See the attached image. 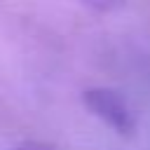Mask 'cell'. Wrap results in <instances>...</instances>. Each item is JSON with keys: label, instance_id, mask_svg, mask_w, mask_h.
I'll use <instances>...</instances> for the list:
<instances>
[{"label": "cell", "instance_id": "cell-1", "mask_svg": "<svg viewBox=\"0 0 150 150\" xmlns=\"http://www.w3.org/2000/svg\"><path fill=\"white\" fill-rule=\"evenodd\" d=\"M84 105L96 117H101L108 127H112L117 134H129L136 127L131 108L127 105L122 94L115 91V89H108V87L87 89L84 91Z\"/></svg>", "mask_w": 150, "mask_h": 150}, {"label": "cell", "instance_id": "cell-2", "mask_svg": "<svg viewBox=\"0 0 150 150\" xmlns=\"http://www.w3.org/2000/svg\"><path fill=\"white\" fill-rule=\"evenodd\" d=\"M84 2L94 9H98V12H108V9H115V7L122 5V0H84Z\"/></svg>", "mask_w": 150, "mask_h": 150}, {"label": "cell", "instance_id": "cell-3", "mask_svg": "<svg viewBox=\"0 0 150 150\" xmlns=\"http://www.w3.org/2000/svg\"><path fill=\"white\" fill-rule=\"evenodd\" d=\"M14 150H54V148L52 145H45V143H38V141H28V143H21Z\"/></svg>", "mask_w": 150, "mask_h": 150}]
</instances>
